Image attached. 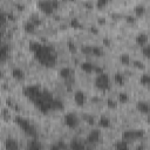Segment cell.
<instances>
[{"label": "cell", "mask_w": 150, "mask_h": 150, "mask_svg": "<svg viewBox=\"0 0 150 150\" xmlns=\"http://www.w3.org/2000/svg\"><path fill=\"white\" fill-rule=\"evenodd\" d=\"M41 91H42V88L39 84H29V86L23 87V89H22V94L29 101H32V102H34L39 97V95L41 94Z\"/></svg>", "instance_id": "obj_4"}, {"label": "cell", "mask_w": 150, "mask_h": 150, "mask_svg": "<svg viewBox=\"0 0 150 150\" xmlns=\"http://www.w3.org/2000/svg\"><path fill=\"white\" fill-rule=\"evenodd\" d=\"M2 77H4V71L0 70V79H2Z\"/></svg>", "instance_id": "obj_55"}, {"label": "cell", "mask_w": 150, "mask_h": 150, "mask_svg": "<svg viewBox=\"0 0 150 150\" xmlns=\"http://www.w3.org/2000/svg\"><path fill=\"white\" fill-rule=\"evenodd\" d=\"M83 120H84L89 125H94V124H95V117H94L93 115L84 114V115H83Z\"/></svg>", "instance_id": "obj_34"}, {"label": "cell", "mask_w": 150, "mask_h": 150, "mask_svg": "<svg viewBox=\"0 0 150 150\" xmlns=\"http://www.w3.org/2000/svg\"><path fill=\"white\" fill-rule=\"evenodd\" d=\"M125 19H127V21H128V22H131V23L136 21V18H135L134 15H127V16H125Z\"/></svg>", "instance_id": "obj_46"}, {"label": "cell", "mask_w": 150, "mask_h": 150, "mask_svg": "<svg viewBox=\"0 0 150 150\" xmlns=\"http://www.w3.org/2000/svg\"><path fill=\"white\" fill-rule=\"evenodd\" d=\"M67 47H68V49H69L71 53H75V52L77 50V46H76V43H75L74 41H71V40H69V41L67 42Z\"/></svg>", "instance_id": "obj_36"}, {"label": "cell", "mask_w": 150, "mask_h": 150, "mask_svg": "<svg viewBox=\"0 0 150 150\" xmlns=\"http://www.w3.org/2000/svg\"><path fill=\"white\" fill-rule=\"evenodd\" d=\"M49 150H61V149L57 146V144H56V143H54V144H52V145H50Z\"/></svg>", "instance_id": "obj_50"}, {"label": "cell", "mask_w": 150, "mask_h": 150, "mask_svg": "<svg viewBox=\"0 0 150 150\" xmlns=\"http://www.w3.org/2000/svg\"><path fill=\"white\" fill-rule=\"evenodd\" d=\"M36 5H38V7L42 12H45L47 14H52L55 11L54 7H53V5H52V0H40V1H38Z\"/></svg>", "instance_id": "obj_8"}, {"label": "cell", "mask_w": 150, "mask_h": 150, "mask_svg": "<svg viewBox=\"0 0 150 150\" xmlns=\"http://www.w3.org/2000/svg\"><path fill=\"white\" fill-rule=\"evenodd\" d=\"M107 105H108V108H110V109H115L116 107H117V102H116V100H114V98H108L107 100Z\"/></svg>", "instance_id": "obj_37"}, {"label": "cell", "mask_w": 150, "mask_h": 150, "mask_svg": "<svg viewBox=\"0 0 150 150\" xmlns=\"http://www.w3.org/2000/svg\"><path fill=\"white\" fill-rule=\"evenodd\" d=\"M139 82H141V84H142V86H144V87L149 86V82H150L149 74H148V73H144L143 75H141V80H139Z\"/></svg>", "instance_id": "obj_32"}, {"label": "cell", "mask_w": 150, "mask_h": 150, "mask_svg": "<svg viewBox=\"0 0 150 150\" xmlns=\"http://www.w3.org/2000/svg\"><path fill=\"white\" fill-rule=\"evenodd\" d=\"M134 11H135V14H136V15H138V16L143 15V14L145 13V6H144V4H137V5L135 6Z\"/></svg>", "instance_id": "obj_25"}, {"label": "cell", "mask_w": 150, "mask_h": 150, "mask_svg": "<svg viewBox=\"0 0 150 150\" xmlns=\"http://www.w3.org/2000/svg\"><path fill=\"white\" fill-rule=\"evenodd\" d=\"M69 148L70 150H84L87 146L84 145V143L77 138H73L69 143Z\"/></svg>", "instance_id": "obj_14"}, {"label": "cell", "mask_w": 150, "mask_h": 150, "mask_svg": "<svg viewBox=\"0 0 150 150\" xmlns=\"http://www.w3.org/2000/svg\"><path fill=\"white\" fill-rule=\"evenodd\" d=\"M56 144H57V146H59L61 150H67V148H68V145H67L63 141H57Z\"/></svg>", "instance_id": "obj_43"}, {"label": "cell", "mask_w": 150, "mask_h": 150, "mask_svg": "<svg viewBox=\"0 0 150 150\" xmlns=\"http://www.w3.org/2000/svg\"><path fill=\"white\" fill-rule=\"evenodd\" d=\"M80 123V118L75 112H67L64 115V124L70 128V129H75Z\"/></svg>", "instance_id": "obj_7"}, {"label": "cell", "mask_w": 150, "mask_h": 150, "mask_svg": "<svg viewBox=\"0 0 150 150\" xmlns=\"http://www.w3.org/2000/svg\"><path fill=\"white\" fill-rule=\"evenodd\" d=\"M1 116H2V118H4L5 121H9V118H11L9 109H7V108H4V109H2V112H1Z\"/></svg>", "instance_id": "obj_39"}, {"label": "cell", "mask_w": 150, "mask_h": 150, "mask_svg": "<svg viewBox=\"0 0 150 150\" xmlns=\"http://www.w3.org/2000/svg\"><path fill=\"white\" fill-rule=\"evenodd\" d=\"M120 62L121 63H123V64H129L130 62H131V59H130V55L128 54V53H122L121 55H120Z\"/></svg>", "instance_id": "obj_26"}, {"label": "cell", "mask_w": 150, "mask_h": 150, "mask_svg": "<svg viewBox=\"0 0 150 150\" xmlns=\"http://www.w3.org/2000/svg\"><path fill=\"white\" fill-rule=\"evenodd\" d=\"M107 4H108L107 0H97V1L95 2V6L98 7V8H101V7H104Z\"/></svg>", "instance_id": "obj_42"}, {"label": "cell", "mask_w": 150, "mask_h": 150, "mask_svg": "<svg viewBox=\"0 0 150 150\" xmlns=\"http://www.w3.org/2000/svg\"><path fill=\"white\" fill-rule=\"evenodd\" d=\"M14 121L26 135L30 136L32 138H38V130H36V128L34 127V124L29 120H27V118H25V117H22L20 115H16L14 117Z\"/></svg>", "instance_id": "obj_3"}, {"label": "cell", "mask_w": 150, "mask_h": 150, "mask_svg": "<svg viewBox=\"0 0 150 150\" xmlns=\"http://www.w3.org/2000/svg\"><path fill=\"white\" fill-rule=\"evenodd\" d=\"M94 63H91L90 61H83V62H81V64H80V67H81V69L84 71V73H88V74H90V73H93L94 71Z\"/></svg>", "instance_id": "obj_19"}, {"label": "cell", "mask_w": 150, "mask_h": 150, "mask_svg": "<svg viewBox=\"0 0 150 150\" xmlns=\"http://www.w3.org/2000/svg\"><path fill=\"white\" fill-rule=\"evenodd\" d=\"M94 84L97 89L102 90V91H105L110 88V77L109 75L104 71L102 74H98L95 76V80H94Z\"/></svg>", "instance_id": "obj_5"}, {"label": "cell", "mask_w": 150, "mask_h": 150, "mask_svg": "<svg viewBox=\"0 0 150 150\" xmlns=\"http://www.w3.org/2000/svg\"><path fill=\"white\" fill-rule=\"evenodd\" d=\"M145 149V145L142 143V144H139V145H137V148H136V150H144Z\"/></svg>", "instance_id": "obj_51"}, {"label": "cell", "mask_w": 150, "mask_h": 150, "mask_svg": "<svg viewBox=\"0 0 150 150\" xmlns=\"http://www.w3.org/2000/svg\"><path fill=\"white\" fill-rule=\"evenodd\" d=\"M6 14H7V20H11V21L15 20V15L13 12H6Z\"/></svg>", "instance_id": "obj_44"}, {"label": "cell", "mask_w": 150, "mask_h": 150, "mask_svg": "<svg viewBox=\"0 0 150 150\" xmlns=\"http://www.w3.org/2000/svg\"><path fill=\"white\" fill-rule=\"evenodd\" d=\"M28 20H29V21H32V22L34 23V26H35V27L41 25V19H40V16H39L38 14H35V13H33V14L29 16V19H28Z\"/></svg>", "instance_id": "obj_30"}, {"label": "cell", "mask_w": 150, "mask_h": 150, "mask_svg": "<svg viewBox=\"0 0 150 150\" xmlns=\"http://www.w3.org/2000/svg\"><path fill=\"white\" fill-rule=\"evenodd\" d=\"M81 50H82V53H84V54H91V46H89V45H83V46H81Z\"/></svg>", "instance_id": "obj_40"}, {"label": "cell", "mask_w": 150, "mask_h": 150, "mask_svg": "<svg viewBox=\"0 0 150 150\" xmlns=\"http://www.w3.org/2000/svg\"><path fill=\"white\" fill-rule=\"evenodd\" d=\"M142 54H143V56L145 59L149 57V55H150V47H149V45H145V46L142 47Z\"/></svg>", "instance_id": "obj_38"}, {"label": "cell", "mask_w": 150, "mask_h": 150, "mask_svg": "<svg viewBox=\"0 0 150 150\" xmlns=\"http://www.w3.org/2000/svg\"><path fill=\"white\" fill-rule=\"evenodd\" d=\"M52 5H53V7H54V9H56V8L59 7V5H60V2H59L57 0H52Z\"/></svg>", "instance_id": "obj_48"}, {"label": "cell", "mask_w": 150, "mask_h": 150, "mask_svg": "<svg viewBox=\"0 0 150 150\" xmlns=\"http://www.w3.org/2000/svg\"><path fill=\"white\" fill-rule=\"evenodd\" d=\"M94 73H95L96 75H98V74H102V73H104V67H100V66H94Z\"/></svg>", "instance_id": "obj_41"}, {"label": "cell", "mask_w": 150, "mask_h": 150, "mask_svg": "<svg viewBox=\"0 0 150 150\" xmlns=\"http://www.w3.org/2000/svg\"><path fill=\"white\" fill-rule=\"evenodd\" d=\"M34 56L38 60V62L45 67H53L57 61L56 50L54 49L53 46L47 43H42L41 47L34 53Z\"/></svg>", "instance_id": "obj_1"}, {"label": "cell", "mask_w": 150, "mask_h": 150, "mask_svg": "<svg viewBox=\"0 0 150 150\" xmlns=\"http://www.w3.org/2000/svg\"><path fill=\"white\" fill-rule=\"evenodd\" d=\"M12 76L18 81H22L25 79V71L19 67H14L12 69Z\"/></svg>", "instance_id": "obj_16"}, {"label": "cell", "mask_w": 150, "mask_h": 150, "mask_svg": "<svg viewBox=\"0 0 150 150\" xmlns=\"http://www.w3.org/2000/svg\"><path fill=\"white\" fill-rule=\"evenodd\" d=\"M74 101H75V103H76L79 107L84 105V103H86V101H87L86 93L82 91V90H76V91L74 93Z\"/></svg>", "instance_id": "obj_10"}, {"label": "cell", "mask_w": 150, "mask_h": 150, "mask_svg": "<svg viewBox=\"0 0 150 150\" xmlns=\"http://www.w3.org/2000/svg\"><path fill=\"white\" fill-rule=\"evenodd\" d=\"M145 135V131L143 129H128L123 132L122 135V139L127 141L128 143L130 141H135V139H139L143 138Z\"/></svg>", "instance_id": "obj_6"}, {"label": "cell", "mask_w": 150, "mask_h": 150, "mask_svg": "<svg viewBox=\"0 0 150 150\" xmlns=\"http://www.w3.org/2000/svg\"><path fill=\"white\" fill-rule=\"evenodd\" d=\"M54 96L53 94L46 89V88H42V91L41 94L39 95V97L33 102L34 105L43 114H48L50 110H53V101H54Z\"/></svg>", "instance_id": "obj_2"}, {"label": "cell", "mask_w": 150, "mask_h": 150, "mask_svg": "<svg viewBox=\"0 0 150 150\" xmlns=\"http://www.w3.org/2000/svg\"><path fill=\"white\" fill-rule=\"evenodd\" d=\"M86 7H88V8H91V7H94V4L91 2V1H84V4H83Z\"/></svg>", "instance_id": "obj_49"}, {"label": "cell", "mask_w": 150, "mask_h": 150, "mask_svg": "<svg viewBox=\"0 0 150 150\" xmlns=\"http://www.w3.org/2000/svg\"><path fill=\"white\" fill-rule=\"evenodd\" d=\"M0 64H1V61H0Z\"/></svg>", "instance_id": "obj_57"}, {"label": "cell", "mask_w": 150, "mask_h": 150, "mask_svg": "<svg viewBox=\"0 0 150 150\" xmlns=\"http://www.w3.org/2000/svg\"><path fill=\"white\" fill-rule=\"evenodd\" d=\"M8 55H9V46L5 42L0 43V61H1V63L8 59Z\"/></svg>", "instance_id": "obj_12"}, {"label": "cell", "mask_w": 150, "mask_h": 150, "mask_svg": "<svg viewBox=\"0 0 150 150\" xmlns=\"http://www.w3.org/2000/svg\"><path fill=\"white\" fill-rule=\"evenodd\" d=\"M110 124H111V122H110V118H109V117H107V116H101V117H100V120H98V125H100L101 128H109Z\"/></svg>", "instance_id": "obj_22"}, {"label": "cell", "mask_w": 150, "mask_h": 150, "mask_svg": "<svg viewBox=\"0 0 150 150\" xmlns=\"http://www.w3.org/2000/svg\"><path fill=\"white\" fill-rule=\"evenodd\" d=\"M135 40H136V43H137L138 46L143 47V46L148 45V41H149V36H148V34H146L145 32H139V33L136 35Z\"/></svg>", "instance_id": "obj_13"}, {"label": "cell", "mask_w": 150, "mask_h": 150, "mask_svg": "<svg viewBox=\"0 0 150 150\" xmlns=\"http://www.w3.org/2000/svg\"><path fill=\"white\" fill-rule=\"evenodd\" d=\"M91 54H93L94 56H102V55L104 54V52H103V49H102L101 47H98V46H91Z\"/></svg>", "instance_id": "obj_29"}, {"label": "cell", "mask_w": 150, "mask_h": 150, "mask_svg": "<svg viewBox=\"0 0 150 150\" xmlns=\"http://www.w3.org/2000/svg\"><path fill=\"white\" fill-rule=\"evenodd\" d=\"M98 22L100 23H105V19L104 18H98Z\"/></svg>", "instance_id": "obj_52"}, {"label": "cell", "mask_w": 150, "mask_h": 150, "mask_svg": "<svg viewBox=\"0 0 150 150\" xmlns=\"http://www.w3.org/2000/svg\"><path fill=\"white\" fill-rule=\"evenodd\" d=\"M63 109V103L59 98H54L53 101V110H62Z\"/></svg>", "instance_id": "obj_31"}, {"label": "cell", "mask_w": 150, "mask_h": 150, "mask_svg": "<svg viewBox=\"0 0 150 150\" xmlns=\"http://www.w3.org/2000/svg\"><path fill=\"white\" fill-rule=\"evenodd\" d=\"M15 6H16V8H18L19 11H22V9L25 8V5L21 4V2H15Z\"/></svg>", "instance_id": "obj_47"}, {"label": "cell", "mask_w": 150, "mask_h": 150, "mask_svg": "<svg viewBox=\"0 0 150 150\" xmlns=\"http://www.w3.org/2000/svg\"><path fill=\"white\" fill-rule=\"evenodd\" d=\"M60 76L62 77V79H64V80H69L70 77H71V75H73V69L70 68V67H62L61 69H60Z\"/></svg>", "instance_id": "obj_18"}, {"label": "cell", "mask_w": 150, "mask_h": 150, "mask_svg": "<svg viewBox=\"0 0 150 150\" xmlns=\"http://www.w3.org/2000/svg\"><path fill=\"white\" fill-rule=\"evenodd\" d=\"M115 150H130L129 143L124 139H120L115 143Z\"/></svg>", "instance_id": "obj_21"}, {"label": "cell", "mask_w": 150, "mask_h": 150, "mask_svg": "<svg viewBox=\"0 0 150 150\" xmlns=\"http://www.w3.org/2000/svg\"><path fill=\"white\" fill-rule=\"evenodd\" d=\"M114 81L118 86H124V83H125V76H124V74L121 73V71H116L114 74Z\"/></svg>", "instance_id": "obj_20"}, {"label": "cell", "mask_w": 150, "mask_h": 150, "mask_svg": "<svg viewBox=\"0 0 150 150\" xmlns=\"http://www.w3.org/2000/svg\"><path fill=\"white\" fill-rule=\"evenodd\" d=\"M100 138H101V131L98 129H93L87 135V142L89 144H96V143H98Z\"/></svg>", "instance_id": "obj_9"}, {"label": "cell", "mask_w": 150, "mask_h": 150, "mask_svg": "<svg viewBox=\"0 0 150 150\" xmlns=\"http://www.w3.org/2000/svg\"><path fill=\"white\" fill-rule=\"evenodd\" d=\"M5 34H6V30L5 28H0V43L4 42V38H5Z\"/></svg>", "instance_id": "obj_45"}, {"label": "cell", "mask_w": 150, "mask_h": 150, "mask_svg": "<svg viewBox=\"0 0 150 150\" xmlns=\"http://www.w3.org/2000/svg\"><path fill=\"white\" fill-rule=\"evenodd\" d=\"M23 28H25V30H26L27 33H34L36 27L34 26V23H33L32 21H29V20H26V21L23 22Z\"/></svg>", "instance_id": "obj_23"}, {"label": "cell", "mask_w": 150, "mask_h": 150, "mask_svg": "<svg viewBox=\"0 0 150 150\" xmlns=\"http://www.w3.org/2000/svg\"><path fill=\"white\" fill-rule=\"evenodd\" d=\"M131 63H132V66H134L135 68H137V69H144V68H145V63H144L143 61H141V60H132Z\"/></svg>", "instance_id": "obj_33"}, {"label": "cell", "mask_w": 150, "mask_h": 150, "mask_svg": "<svg viewBox=\"0 0 150 150\" xmlns=\"http://www.w3.org/2000/svg\"><path fill=\"white\" fill-rule=\"evenodd\" d=\"M70 26L74 27V28H77V29L83 28V25H82V22L80 21L79 18H73V19H70Z\"/></svg>", "instance_id": "obj_27"}, {"label": "cell", "mask_w": 150, "mask_h": 150, "mask_svg": "<svg viewBox=\"0 0 150 150\" xmlns=\"http://www.w3.org/2000/svg\"><path fill=\"white\" fill-rule=\"evenodd\" d=\"M27 150H42V144L38 138H32L27 143Z\"/></svg>", "instance_id": "obj_15"}, {"label": "cell", "mask_w": 150, "mask_h": 150, "mask_svg": "<svg viewBox=\"0 0 150 150\" xmlns=\"http://www.w3.org/2000/svg\"><path fill=\"white\" fill-rule=\"evenodd\" d=\"M5 149L6 150H19V143L13 137H7L5 139Z\"/></svg>", "instance_id": "obj_11"}, {"label": "cell", "mask_w": 150, "mask_h": 150, "mask_svg": "<svg viewBox=\"0 0 150 150\" xmlns=\"http://www.w3.org/2000/svg\"><path fill=\"white\" fill-rule=\"evenodd\" d=\"M84 150H90V149H88V148H86V149H84Z\"/></svg>", "instance_id": "obj_56"}, {"label": "cell", "mask_w": 150, "mask_h": 150, "mask_svg": "<svg viewBox=\"0 0 150 150\" xmlns=\"http://www.w3.org/2000/svg\"><path fill=\"white\" fill-rule=\"evenodd\" d=\"M7 23V14L5 11L0 9V28H5Z\"/></svg>", "instance_id": "obj_28"}, {"label": "cell", "mask_w": 150, "mask_h": 150, "mask_svg": "<svg viewBox=\"0 0 150 150\" xmlns=\"http://www.w3.org/2000/svg\"><path fill=\"white\" fill-rule=\"evenodd\" d=\"M128 100H129V95H128L125 91L118 93V101H120L121 103H125V102H128Z\"/></svg>", "instance_id": "obj_35"}, {"label": "cell", "mask_w": 150, "mask_h": 150, "mask_svg": "<svg viewBox=\"0 0 150 150\" xmlns=\"http://www.w3.org/2000/svg\"><path fill=\"white\" fill-rule=\"evenodd\" d=\"M103 42H104L105 45H109V43H110V41H109V39H108V38H104V39H103Z\"/></svg>", "instance_id": "obj_54"}, {"label": "cell", "mask_w": 150, "mask_h": 150, "mask_svg": "<svg viewBox=\"0 0 150 150\" xmlns=\"http://www.w3.org/2000/svg\"><path fill=\"white\" fill-rule=\"evenodd\" d=\"M136 108H137V110L138 111H141L142 114H148L149 112V103L146 102V101H138L137 103H136Z\"/></svg>", "instance_id": "obj_17"}, {"label": "cell", "mask_w": 150, "mask_h": 150, "mask_svg": "<svg viewBox=\"0 0 150 150\" xmlns=\"http://www.w3.org/2000/svg\"><path fill=\"white\" fill-rule=\"evenodd\" d=\"M41 42L40 41H38V40H32V41H29V45H28V47H29V49L33 52V53H35L40 47H41Z\"/></svg>", "instance_id": "obj_24"}, {"label": "cell", "mask_w": 150, "mask_h": 150, "mask_svg": "<svg viewBox=\"0 0 150 150\" xmlns=\"http://www.w3.org/2000/svg\"><path fill=\"white\" fill-rule=\"evenodd\" d=\"M90 30H91V32H94V33H97V32H98V29H97L96 27H93V26L90 27Z\"/></svg>", "instance_id": "obj_53"}]
</instances>
